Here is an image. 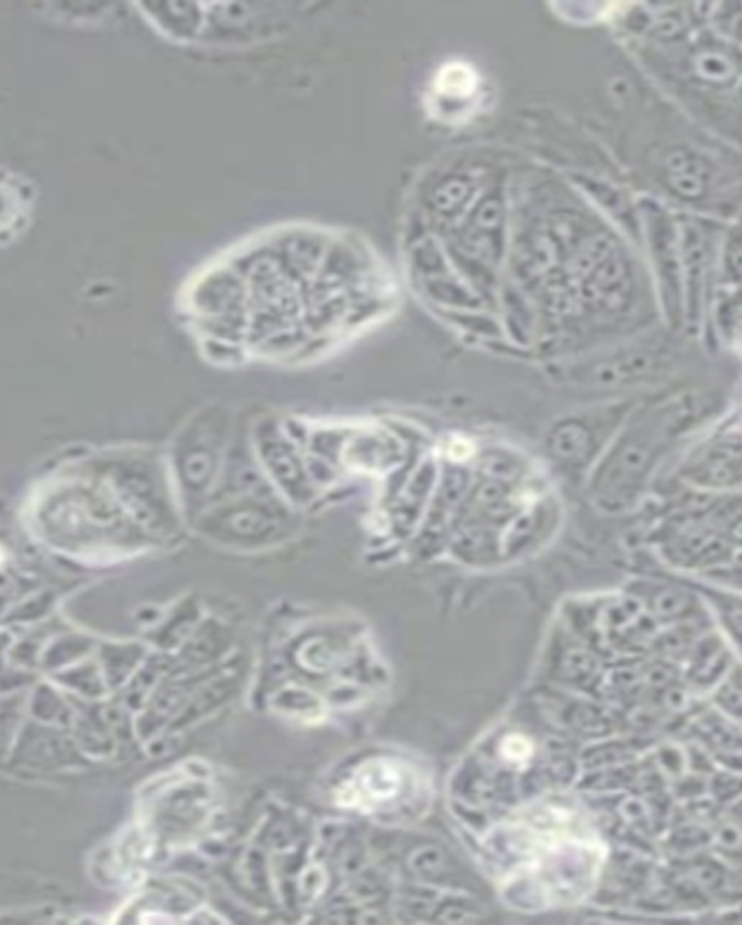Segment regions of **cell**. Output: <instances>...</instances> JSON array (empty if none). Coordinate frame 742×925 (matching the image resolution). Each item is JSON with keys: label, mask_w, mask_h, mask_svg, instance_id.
Masks as SVG:
<instances>
[{"label": "cell", "mask_w": 742, "mask_h": 925, "mask_svg": "<svg viewBox=\"0 0 742 925\" xmlns=\"http://www.w3.org/2000/svg\"><path fill=\"white\" fill-rule=\"evenodd\" d=\"M0 562H3V551H0Z\"/></svg>", "instance_id": "6da1fadb"}]
</instances>
